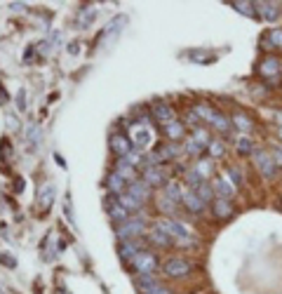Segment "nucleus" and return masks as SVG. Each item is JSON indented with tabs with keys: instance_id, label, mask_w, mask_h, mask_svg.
<instances>
[{
	"instance_id": "nucleus-14",
	"label": "nucleus",
	"mask_w": 282,
	"mask_h": 294,
	"mask_svg": "<svg viewBox=\"0 0 282 294\" xmlns=\"http://www.w3.org/2000/svg\"><path fill=\"white\" fill-rule=\"evenodd\" d=\"M183 205H186V209L193 212V214H202V212L207 209V202L202 200L195 191H186V195H183Z\"/></svg>"
},
{
	"instance_id": "nucleus-32",
	"label": "nucleus",
	"mask_w": 282,
	"mask_h": 294,
	"mask_svg": "<svg viewBox=\"0 0 282 294\" xmlns=\"http://www.w3.org/2000/svg\"><path fill=\"white\" fill-rule=\"evenodd\" d=\"M162 130L167 132V137H169L172 141H179V139L183 137V125H181V123H176V120H174V123H169V125H165Z\"/></svg>"
},
{
	"instance_id": "nucleus-20",
	"label": "nucleus",
	"mask_w": 282,
	"mask_h": 294,
	"mask_svg": "<svg viewBox=\"0 0 282 294\" xmlns=\"http://www.w3.org/2000/svg\"><path fill=\"white\" fill-rule=\"evenodd\" d=\"M256 71H259V76H263V78H273L280 73V62H277L275 57H266V59H261Z\"/></svg>"
},
{
	"instance_id": "nucleus-46",
	"label": "nucleus",
	"mask_w": 282,
	"mask_h": 294,
	"mask_svg": "<svg viewBox=\"0 0 282 294\" xmlns=\"http://www.w3.org/2000/svg\"><path fill=\"white\" fill-rule=\"evenodd\" d=\"M195 170L200 172V174H202V177H209V170H212V167H209V160H198V167H195Z\"/></svg>"
},
{
	"instance_id": "nucleus-17",
	"label": "nucleus",
	"mask_w": 282,
	"mask_h": 294,
	"mask_svg": "<svg viewBox=\"0 0 282 294\" xmlns=\"http://www.w3.org/2000/svg\"><path fill=\"white\" fill-rule=\"evenodd\" d=\"M127 193H132L134 198H137L139 202H144V200H148L151 198V193H153V188L148 184H146L144 179H137V181H132L130 184V188H127Z\"/></svg>"
},
{
	"instance_id": "nucleus-47",
	"label": "nucleus",
	"mask_w": 282,
	"mask_h": 294,
	"mask_svg": "<svg viewBox=\"0 0 282 294\" xmlns=\"http://www.w3.org/2000/svg\"><path fill=\"white\" fill-rule=\"evenodd\" d=\"M17 109H19V111L26 109V92H24V90H19V92H17Z\"/></svg>"
},
{
	"instance_id": "nucleus-25",
	"label": "nucleus",
	"mask_w": 282,
	"mask_h": 294,
	"mask_svg": "<svg viewBox=\"0 0 282 294\" xmlns=\"http://www.w3.org/2000/svg\"><path fill=\"white\" fill-rule=\"evenodd\" d=\"M165 195H167V198H172L174 202H183L186 191H183V186L179 184V181H169V184L165 186Z\"/></svg>"
},
{
	"instance_id": "nucleus-31",
	"label": "nucleus",
	"mask_w": 282,
	"mask_h": 294,
	"mask_svg": "<svg viewBox=\"0 0 282 294\" xmlns=\"http://www.w3.org/2000/svg\"><path fill=\"white\" fill-rule=\"evenodd\" d=\"M118 198H120L122 207L127 209V212H137V209L141 207V205H144V202H139V200H137V198H134L132 193H122V195H118Z\"/></svg>"
},
{
	"instance_id": "nucleus-49",
	"label": "nucleus",
	"mask_w": 282,
	"mask_h": 294,
	"mask_svg": "<svg viewBox=\"0 0 282 294\" xmlns=\"http://www.w3.org/2000/svg\"><path fill=\"white\" fill-rule=\"evenodd\" d=\"M0 263H5V266H15V259H12V256H0Z\"/></svg>"
},
{
	"instance_id": "nucleus-15",
	"label": "nucleus",
	"mask_w": 282,
	"mask_h": 294,
	"mask_svg": "<svg viewBox=\"0 0 282 294\" xmlns=\"http://www.w3.org/2000/svg\"><path fill=\"white\" fill-rule=\"evenodd\" d=\"M106 188H108V193L122 195V193H127L130 184H127V181H125L118 172H111V174H108V179H106Z\"/></svg>"
},
{
	"instance_id": "nucleus-7",
	"label": "nucleus",
	"mask_w": 282,
	"mask_h": 294,
	"mask_svg": "<svg viewBox=\"0 0 282 294\" xmlns=\"http://www.w3.org/2000/svg\"><path fill=\"white\" fill-rule=\"evenodd\" d=\"M125 24H127V17L125 15H118V17H113L111 22H108V26L104 29V36H101V45H108V43H113L118 36L122 33V29H125Z\"/></svg>"
},
{
	"instance_id": "nucleus-2",
	"label": "nucleus",
	"mask_w": 282,
	"mask_h": 294,
	"mask_svg": "<svg viewBox=\"0 0 282 294\" xmlns=\"http://www.w3.org/2000/svg\"><path fill=\"white\" fill-rule=\"evenodd\" d=\"M146 228V221L141 217H130L125 224L118 226V231H115V235L120 238V242H127V240H137L141 238V233H144Z\"/></svg>"
},
{
	"instance_id": "nucleus-45",
	"label": "nucleus",
	"mask_w": 282,
	"mask_h": 294,
	"mask_svg": "<svg viewBox=\"0 0 282 294\" xmlns=\"http://www.w3.org/2000/svg\"><path fill=\"white\" fill-rule=\"evenodd\" d=\"M64 214H66V219H69L71 224L76 226V217H73V205H71L69 198H66V202H64Z\"/></svg>"
},
{
	"instance_id": "nucleus-48",
	"label": "nucleus",
	"mask_w": 282,
	"mask_h": 294,
	"mask_svg": "<svg viewBox=\"0 0 282 294\" xmlns=\"http://www.w3.org/2000/svg\"><path fill=\"white\" fill-rule=\"evenodd\" d=\"M273 160H275V165H277V167H282V148H273Z\"/></svg>"
},
{
	"instance_id": "nucleus-36",
	"label": "nucleus",
	"mask_w": 282,
	"mask_h": 294,
	"mask_svg": "<svg viewBox=\"0 0 282 294\" xmlns=\"http://www.w3.org/2000/svg\"><path fill=\"white\" fill-rule=\"evenodd\" d=\"M188 57H191L193 62H198V64H209L214 59L212 52H202V50H195V52H188Z\"/></svg>"
},
{
	"instance_id": "nucleus-27",
	"label": "nucleus",
	"mask_w": 282,
	"mask_h": 294,
	"mask_svg": "<svg viewBox=\"0 0 282 294\" xmlns=\"http://www.w3.org/2000/svg\"><path fill=\"white\" fill-rule=\"evenodd\" d=\"M202 184H205V177H202L198 170H188V172H186V186H188L191 191H198Z\"/></svg>"
},
{
	"instance_id": "nucleus-4",
	"label": "nucleus",
	"mask_w": 282,
	"mask_h": 294,
	"mask_svg": "<svg viewBox=\"0 0 282 294\" xmlns=\"http://www.w3.org/2000/svg\"><path fill=\"white\" fill-rule=\"evenodd\" d=\"M254 165L259 167V172L263 174V179H275L277 165H275L273 155L268 153V151H254Z\"/></svg>"
},
{
	"instance_id": "nucleus-42",
	"label": "nucleus",
	"mask_w": 282,
	"mask_h": 294,
	"mask_svg": "<svg viewBox=\"0 0 282 294\" xmlns=\"http://www.w3.org/2000/svg\"><path fill=\"white\" fill-rule=\"evenodd\" d=\"M183 148H186L191 155H200L202 151H205V146H202V144H198L193 137H191V139H186V146H183Z\"/></svg>"
},
{
	"instance_id": "nucleus-44",
	"label": "nucleus",
	"mask_w": 282,
	"mask_h": 294,
	"mask_svg": "<svg viewBox=\"0 0 282 294\" xmlns=\"http://www.w3.org/2000/svg\"><path fill=\"white\" fill-rule=\"evenodd\" d=\"M141 294H174L169 287H165V285H153V287H148V289H141Z\"/></svg>"
},
{
	"instance_id": "nucleus-11",
	"label": "nucleus",
	"mask_w": 282,
	"mask_h": 294,
	"mask_svg": "<svg viewBox=\"0 0 282 294\" xmlns=\"http://www.w3.org/2000/svg\"><path fill=\"white\" fill-rule=\"evenodd\" d=\"M108 146H111V151H113L118 158H127V155L132 153V144L130 137H125V134H113L111 137V141H108Z\"/></svg>"
},
{
	"instance_id": "nucleus-19",
	"label": "nucleus",
	"mask_w": 282,
	"mask_h": 294,
	"mask_svg": "<svg viewBox=\"0 0 282 294\" xmlns=\"http://www.w3.org/2000/svg\"><path fill=\"white\" fill-rule=\"evenodd\" d=\"M113 172H118L127 184H132V181H137V167L130 163V160H125V158H120L118 160V165H115V170Z\"/></svg>"
},
{
	"instance_id": "nucleus-29",
	"label": "nucleus",
	"mask_w": 282,
	"mask_h": 294,
	"mask_svg": "<svg viewBox=\"0 0 282 294\" xmlns=\"http://www.w3.org/2000/svg\"><path fill=\"white\" fill-rule=\"evenodd\" d=\"M54 193H57V188H54V184H50V186H45L43 191H40V207L43 209H50V205H52V200H54Z\"/></svg>"
},
{
	"instance_id": "nucleus-13",
	"label": "nucleus",
	"mask_w": 282,
	"mask_h": 294,
	"mask_svg": "<svg viewBox=\"0 0 282 294\" xmlns=\"http://www.w3.org/2000/svg\"><path fill=\"white\" fill-rule=\"evenodd\" d=\"M256 17H261L263 22H275L280 17V5L277 3H256Z\"/></svg>"
},
{
	"instance_id": "nucleus-41",
	"label": "nucleus",
	"mask_w": 282,
	"mask_h": 294,
	"mask_svg": "<svg viewBox=\"0 0 282 294\" xmlns=\"http://www.w3.org/2000/svg\"><path fill=\"white\" fill-rule=\"evenodd\" d=\"M57 38H59V36H57V33H54V36H50V38L47 40H43V43H40V55H50V52H52L54 50V43H57Z\"/></svg>"
},
{
	"instance_id": "nucleus-12",
	"label": "nucleus",
	"mask_w": 282,
	"mask_h": 294,
	"mask_svg": "<svg viewBox=\"0 0 282 294\" xmlns=\"http://www.w3.org/2000/svg\"><path fill=\"white\" fill-rule=\"evenodd\" d=\"M155 153H158V158H160V163H165V160L179 158V155L183 153V146L179 144V141H167V144H162L160 148H155Z\"/></svg>"
},
{
	"instance_id": "nucleus-52",
	"label": "nucleus",
	"mask_w": 282,
	"mask_h": 294,
	"mask_svg": "<svg viewBox=\"0 0 282 294\" xmlns=\"http://www.w3.org/2000/svg\"><path fill=\"white\" fill-rule=\"evenodd\" d=\"M22 188H24V181H22V179H17V181H15V191H17V193H19Z\"/></svg>"
},
{
	"instance_id": "nucleus-38",
	"label": "nucleus",
	"mask_w": 282,
	"mask_h": 294,
	"mask_svg": "<svg viewBox=\"0 0 282 294\" xmlns=\"http://www.w3.org/2000/svg\"><path fill=\"white\" fill-rule=\"evenodd\" d=\"M207 151H209V155H212V158H221V155L226 153V148H223V144L219 139H212V141H209Z\"/></svg>"
},
{
	"instance_id": "nucleus-55",
	"label": "nucleus",
	"mask_w": 282,
	"mask_h": 294,
	"mask_svg": "<svg viewBox=\"0 0 282 294\" xmlns=\"http://www.w3.org/2000/svg\"><path fill=\"white\" fill-rule=\"evenodd\" d=\"M277 134H280V139H282V127H280V132H277Z\"/></svg>"
},
{
	"instance_id": "nucleus-40",
	"label": "nucleus",
	"mask_w": 282,
	"mask_h": 294,
	"mask_svg": "<svg viewBox=\"0 0 282 294\" xmlns=\"http://www.w3.org/2000/svg\"><path fill=\"white\" fill-rule=\"evenodd\" d=\"M228 181L233 186H240V184H242V172H240V167L230 165V167H228Z\"/></svg>"
},
{
	"instance_id": "nucleus-30",
	"label": "nucleus",
	"mask_w": 282,
	"mask_h": 294,
	"mask_svg": "<svg viewBox=\"0 0 282 294\" xmlns=\"http://www.w3.org/2000/svg\"><path fill=\"white\" fill-rule=\"evenodd\" d=\"M233 10H237V12L244 15V17H256V3H242V0H235V3H233Z\"/></svg>"
},
{
	"instance_id": "nucleus-56",
	"label": "nucleus",
	"mask_w": 282,
	"mask_h": 294,
	"mask_svg": "<svg viewBox=\"0 0 282 294\" xmlns=\"http://www.w3.org/2000/svg\"><path fill=\"white\" fill-rule=\"evenodd\" d=\"M280 207H282V200H280Z\"/></svg>"
},
{
	"instance_id": "nucleus-51",
	"label": "nucleus",
	"mask_w": 282,
	"mask_h": 294,
	"mask_svg": "<svg viewBox=\"0 0 282 294\" xmlns=\"http://www.w3.org/2000/svg\"><path fill=\"white\" fill-rule=\"evenodd\" d=\"M273 118H275V123H277V125L282 127V111H275V113H273Z\"/></svg>"
},
{
	"instance_id": "nucleus-3",
	"label": "nucleus",
	"mask_w": 282,
	"mask_h": 294,
	"mask_svg": "<svg viewBox=\"0 0 282 294\" xmlns=\"http://www.w3.org/2000/svg\"><path fill=\"white\" fill-rule=\"evenodd\" d=\"M160 228L172 235V240H179V242H191V231L186 228V226L179 221V219H165V221H158Z\"/></svg>"
},
{
	"instance_id": "nucleus-21",
	"label": "nucleus",
	"mask_w": 282,
	"mask_h": 294,
	"mask_svg": "<svg viewBox=\"0 0 282 294\" xmlns=\"http://www.w3.org/2000/svg\"><path fill=\"white\" fill-rule=\"evenodd\" d=\"M230 123H233V127H235L237 132H242L244 137H249V132L254 130V123H252V118H247L244 113H233V118H230Z\"/></svg>"
},
{
	"instance_id": "nucleus-10",
	"label": "nucleus",
	"mask_w": 282,
	"mask_h": 294,
	"mask_svg": "<svg viewBox=\"0 0 282 294\" xmlns=\"http://www.w3.org/2000/svg\"><path fill=\"white\" fill-rule=\"evenodd\" d=\"M97 15H99V5H97V3H87V5H83L80 12H78L76 26L78 29H87V26L97 19Z\"/></svg>"
},
{
	"instance_id": "nucleus-18",
	"label": "nucleus",
	"mask_w": 282,
	"mask_h": 294,
	"mask_svg": "<svg viewBox=\"0 0 282 294\" xmlns=\"http://www.w3.org/2000/svg\"><path fill=\"white\" fill-rule=\"evenodd\" d=\"M212 214L219 219H230L233 217V202L226 198H214L212 202Z\"/></svg>"
},
{
	"instance_id": "nucleus-16",
	"label": "nucleus",
	"mask_w": 282,
	"mask_h": 294,
	"mask_svg": "<svg viewBox=\"0 0 282 294\" xmlns=\"http://www.w3.org/2000/svg\"><path fill=\"white\" fill-rule=\"evenodd\" d=\"M139 252H141V238L127 240V242H120V249H118L120 259H125V261H132V259H134Z\"/></svg>"
},
{
	"instance_id": "nucleus-33",
	"label": "nucleus",
	"mask_w": 282,
	"mask_h": 294,
	"mask_svg": "<svg viewBox=\"0 0 282 294\" xmlns=\"http://www.w3.org/2000/svg\"><path fill=\"white\" fill-rule=\"evenodd\" d=\"M153 137H151V132L148 130H137L134 132V146L141 151V148H146L148 146V141H151Z\"/></svg>"
},
{
	"instance_id": "nucleus-43",
	"label": "nucleus",
	"mask_w": 282,
	"mask_h": 294,
	"mask_svg": "<svg viewBox=\"0 0 282 294\" xmlns=\"http://www.w3.org/2000/svg\"><path fill=\"white\" fill-rule=\"evenodd\" d=\"M268 40H270V45L273 47H282V29H270Z\"/></svg>"
},
{
	"instance_id": "nucleus-57",
	"label": "nucleus",
	"mask_w": 282,
	"mask_h": 294,
	"mask_svg": "<svg viewBox=\"0 0 282 294\" xmlns=\"http://www.w3.org/2000/svg\"><path fill=\"white\" fill-rule=\"evenodd\" d=\"M0 294H3V292H0Z\"/></svg>"
},
{
	"instance_id": "nucleus-23",
	"label": "nucleus",
	"mask_w": 282,
	"mask_h": 294,
	"mask_svg": "<svg viewBox=\"0 0 282 294\" xmlns=\"http://www.w3.org/2000/svg\"><path fill=\"white\" fill-rule=\"evenodd\" d=\"M148 240H151V242H155V245H160V247H169V245H172V235H169L165 228H160L158 224L151 228V233H148Z\"/></svg>"
},
{
	"instance_id": "nucleus-54",
	"label": "nucleus",
	"mask_w": 282,
	"mask_h": 294,
	"mask_svg": "<svg viewBox=\"0 0 282 294\" xmlns=\"http://www.w3.org/2000/svg\"><path fill=\"white\" fill-rule=\"evenodd\" d=\"M3 101H8V97H5V90H3V85H0V104Z\"/></svg>"
},
{
	"instance_id": "nucleus-1",
	"label": "nucleus",
	"mask_w": 282,
	"mask_h": 294,
	"mask_svg": "<svg viewBox=\"0 0 282 294\" xmlns=\"http://www.w3.org/2000/svg\"><path fill=\"white\" fill-rule=\"evenodd\" d=\"M130 263L141 278H151V275H155V271H158V259H155V254H151L148 249H141Z\"/></svg>"
},
{
	"instance_id": "nucleus-28",
	"label": "nucleus",
	"mask_w": 282,
	"mask_h": 294,
	"mask_svg": "<svg viewBox=\"0 0 282 294\" xmlns=\"http://www.w3.org/2000/svg\"><path fill=\"white\" fill-rule=\"evenodd\" d=\"M235 148H237V153H242V155H254V151H256V148H254V141L249 139V137H244V134L235 141Z\"/></svg>"
},
{
	"instance_id": "nucleus-34",
	"label": "nucleus",
	"mask_w": 282,
	"mask_h": 294,
	"mask_svg": "<svg viewBox=\"0 0 282 294\" xmlns=\"http://www.w3.org/2000/svg\"><path fill=\"white\" fill-rule=\"evenodd\" d=\"M193 111H195V116H198L200 120H207V123H209V120L214 118V113H216V111H214L212 106H207V104H198Z\"/></svg>"
},
{
	"instance_id": "nucleus-9",
	"label": "nucleus",
	"mask_w": 282,
	"mask_h": 294,
	"mask_svg": "<svg viewBox=\"0 0 282 294\" xmlns=\"http://www.w3.org/2000/svg\"><path fill=\"white\" fill-rule=\"evenodd\" d=\"M151 116L155 118V123H160L162 127L169 123H174V109L165 104V101H158V104H153L151 106Z\"/></svg>"
},
{
	"instance_id": "nucleus-50",
	"label": "nucleus",
	"mask_w": 282,
	"mask_h": 294,
	"mask_svg": "<svg viewBox=\"0 0 282 294\" xmlns=\"http://www.w3.org/2000/svg\"><path fill=\"white\" fill-rule=\"evenodd\" d=\"M8 127H10V130H17V118H10L8 116Z\"/></svg>"
},
{
	"instance_id": "nucleus-53",
	"label": "nucleus",
	"mask_w": 282,
	"mask_h": 294,
	"mask_svg": "<svg viewBox=\"0 0 282 294\" xmlns=\"http://www.w3.org/2000/svg\"><path fill=\"white\" fill-rule=\"evenodd\" d=\"M69 52H71V55H78V43H71V47H69Z\"/></svg>"
},
{
	"instance_id": "nucleus-8",
	"label": "nucleus",
	"mask_w": 282,
	"mask_h": 294,
	"mask_svg": "<svg viewBox=\"0 0 282 294\" xmlns=\"http://www.w3.org/2000/svg\"><path fill=\"white\" fill-rule=\"evenodd\" d=\"M144 181L148 186H162V188H165V186L169 184V172L165 170V167H160V165H155V167H146L144 170Z\"/></svg>"
},
{
	"instance_id": "nucleus-6",
	"label": "nucleus",
	"mask_w": 282,
	"mask_h": 294,
	"mask_svg": "<svg viewBox=\"0 0 282 294\" xmlns=\"http://www.w3.org/2000/svg\"><path fill=\"white\" fill-rule=\"evenodd\" d=\"M188 273H191V263L183 256H172L165 261V275H169V278H183Z\"/></svg>"
},
{
	"instance_id": "nucleus-24",
	"label": "nucleus",
	"mask_w": 282,
	"mask_h": 294,
	"mask_svg": "<svg viewBox=\"0 0 282 294\" xmlns=\"http://www.w3.org/2000/svg\"><path fill=\"white\" fill-rule=\"evenodd\" d=\"M26 141H29L31 151H36V148L40 146V141H43V130H40L38 123H29V127H26Z\"/></svg>"
},
{
	"instance_id": "nucleus-5",
	"label": "nucleus",
	"mask_w": 282,
	"mask_h": 294,
	"mask_svg": "<svg viewBox=\"0 0 282 294\" xmlns=\"http://www.w3.org/2000/svg\"><path fill=\"white\" fill-rule=\"evenodd\" d=\"M104 205H106L108 217L113 219V221H120V224H125V221L130 219V212L122 207V202H120V198H118V195L108 193V195H106V200H104Z\"/></svg>"
},
{
	"instance_id": "nucleus-39",
	"label": "nucleus",
	"mask_w": 282,
	"mask_h": 294,
	"mask_svg": "<svg viewBox=\"0 0 282 294\" xmlns=\"http://www.w3.org/2000/svg\"><path fill=\"white\" fill-rule=\"evenodd\" d=\"M193 139L198 141V144H202L205 148L209 146V141H212V139H209V134H207L205 127H195V132H193Z\"/></svg>"
},
{
	"instance_id": "nucleus-22",
	"label": "nucleus",
	"mask_w": 282,
	"mask_h": 294,
	"mask_svg": "<svg viewBox=\"0 0 282 294\" xmlns=\"http://www.w3.org/2000/svg\"><path fill=\"white\" fill-rule=\"evenodd\" d=\"M214 193H216V198L230 200V198H235V186L230 184L228 179H216L214 181Z\"/></svg>"
},
{
	"instance_id": "nucleus-26",
	"label": "nucleus",
	"mask_w": 282,
	"mask_h": 294,
	"mask_svg": "<svg viewBox=\"0 0 282 294\" xmlns=\"http://www.w3.org/2000/svg\"><path fill=\"white\" fill-rule=\"evenodd\" d=\"M209 123H212V127H214V130H216V132H221V134H228V132H230V125H233V123L228 120V118H226V116H221V113H214V118L209 120Z\"/></svg>"
},
{
	"instance_id": "nucleus-35",
	"label": "nucleus",
	"mask_w": 282,
	"mask_h": 294,
	"mask_svg": "<svg viewBox=\"0 0 282 294\" xmlns=\"http://www.w3.org/2000/svg\"><path fill=\"white\" fill-rule=\"evenodd\" d=\"M195 193H198L205 202H214V198H216V193H214V186H209V184H202Z\"/></svg>"
},
{
	"instance_id": "nucleus-37",
	"label": "nucleus",
	"mask_w": 282,
	"mask_h": 294,
	"mask_svg": "<svg viewBox=\"0 0 282 294\" xmlns=\"http://www.w3.org/2000/svg\"><path fill=\"white\" fill-rule=\"evenodd\" d=\"M174 205H176V202L172 200V198H167V195L158 198V209H160V212H165V214H172V212H174Z\"/></svg>"
}]
</instances>
